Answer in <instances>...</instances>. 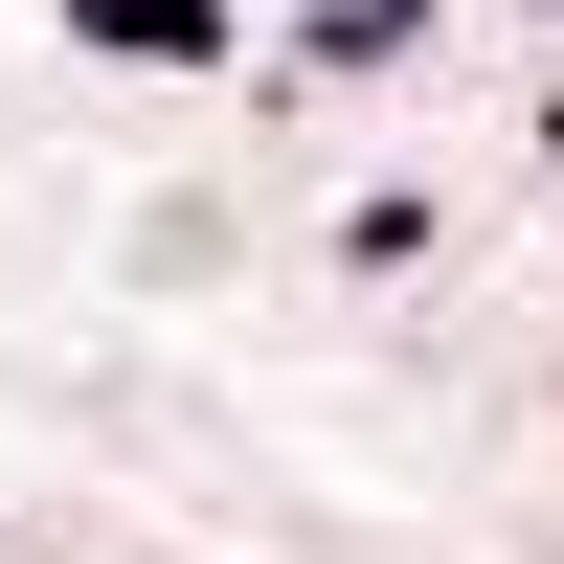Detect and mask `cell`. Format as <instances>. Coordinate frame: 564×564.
Here are the masks:
<instances>
[{"instance_id": "1", "label": "cell", "mask_w": 564, "mask_h": 564, "mask_svg": "<svg viewBox=\"0 0 564 564\" xmlns=\"http://www.w3.org/2000/svg\"><path fill=\"white\" fill-rule=\"evenodd\" d=\"M68 23H90V45H135V68H204L226 0H68Z\"/></svg>"}]
</instances>
